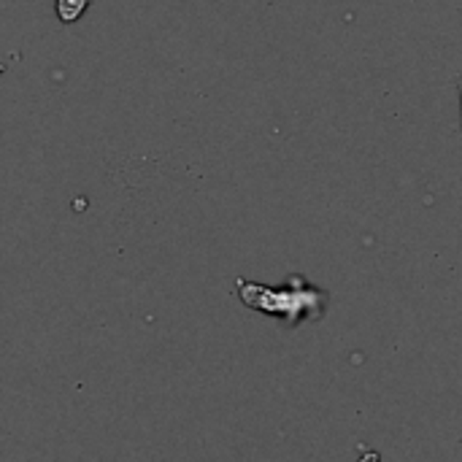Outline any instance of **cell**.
Listing matches in <instances>:
<instances>
[{
	"label": "cell",
	"mask_w": 462,
	"mask_h": 462,
	"mask_svg": "<svg viewBox=\"0 0 462 462\" xmlns=\"http://www.w3.org/2000/svg\"><path fill=\"white\" fill-rule=\"evenodd\" d=\"M455 87H457V92H460V133H462V70L457 73V79H455Z\"/></svg>",
	"instance_id": "7a4b0ae2"
},
{
	"label": "cell",
	"mask_w": 462,
	"mask_h": 462,
	"mask_svg": "<svg viewBox=\"0 0 462 462\" xmlns=\"http://www.w3.org/2000/svg\"><path fill=\"white\" fill-rule=\"evenodd\" d=\"M89 5H92V0H54V11H57V19L62 24L79 22L87 14Z\"/></svg>",
	"instance_id": "6da1fadb"
}]
</instances>
